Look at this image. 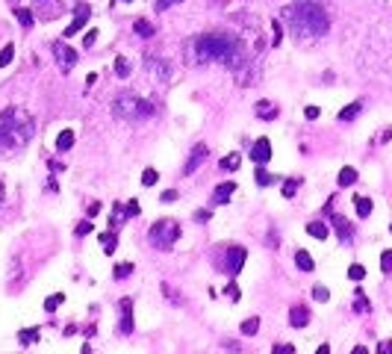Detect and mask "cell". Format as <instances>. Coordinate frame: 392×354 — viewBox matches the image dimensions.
<instances>
[{
  "instance_id": "obj_32",
  "label": "cell",
  "mask_w": 392,
  "mask_h": 354,
  "mask_svg": "<svg viewBox=\"0 0 392 354\" xmlns=\"http://www.w3.org/2000/svg\"><path fill=\"white\" fill-rule=\"evenodd\" d=\"M380 271H383V274H392V248H386V251L380 254Z\"/></svg>"
},
{
  "instance_id": "obj_45",
  "label": "cell",
  "mask_w": 392,
  "mask_h": 354,
  "mask_svg": "<svg viewBox=\"0 0 392 354\" xmlns=\"http://www.w3.org/2000/svg\"><path fill=\"white\" fill-rule=\"evenodd\" d=\"M92 233V221L85 219V221H80V224H77V236H89Z\"/></svg>"
},
{
  "instance_id": "obj_50",
  "label": "cell",
  "mask_w": 392,
  "mask_h": 354,
  "mask_svg": "<svg viewBox=\"0 0 392 354\" xmlns=\"http://www.w3.org/2000/svg\"><path fill=\"white\" fill-rule=\"evenodd\" d=\"M209 219V210H198V213H195V221H206Z\"/></svg>"
},
{
  "instance_id": "obj_18",
  "label": "cell",
  "mask_w": 392,
  "mask_h": 354,
  "mask_svg": "<svg viewBox=\"0 0 392 354\" xmlns=\"http://www.w3.org/2000/svg\"><path fill=\"white\" fill-rule=\"evenodd\" d=\"M295 266L301 271H313L316 269V263H313V257H310L307 251H295Z\"/></svg>"
},
{
  "instance_id": "obj_28",
  "label": "cell",
  "mask_w": 392,
  "mask_h": 354,
  "mask_svg": "<svg viewBox=\"0 0 392 354\" xmlns=\"http://www.w3.org/2000/svg\"><path fill=\"white\" fill-rule=\"evenodd\" d=\"M256 331H259V319H256V316H251V319L242 322V334H245V337H254Z\"/></svg>"
},
{
  "instance_id": "obj_19",
  "label": "cell",
  "mask_w": 392,
  "mask_h": 354,
  "mask_svg": "<svg viewBox=\"0 0 392 354\" xmlns=\"http://www.w3.org/2000/svg\"><path fill=\"white\" fill-rule=\"evenodd\" d=\"M98 239H101V245H103V251H106V254H112L115 248H118V236H115V230H109V233H101Z\"/></svg>"
},
{
  "instance_id": "obj_30",
  "label": "cell",
  "mask_w": 392,
  "mask_h": 354,
  "mask_svg": "<svg viewBox=\"0 0 392 354\" xmlns=\"http://www.w3.org/2000/svg\"><path fill=\"white\" fill-rule=\"evenodd\" d=\"M62 301H65V295H62V292H56V295H51V298H45V313H53Z\"/></svg>"
},
{
  "instance_id": "obj_55",
  "label": "cell",
  "mask_w": 392,
  "mask_h": 354,
  "mask_svg": "<svg viewBox=\"0 0 392 354\" xmlns=\"http://www.w3.org/2000/svg\"><path fill=\"white\" fill-rule=\"evenodd\" d=\"M124 3H133V0H124Z\"/></svg>"
},
{
  "instance_id": "obj_44",
  "label": "cell",
  "mask_w": 392,
  "mask_h": 354,
  "mask_svg": "<svg viewBox=\"0 0 392 354\" xmlns=\"http://www.w3.org/2000/svg\"><path fill=\"white\" fill-rule=\"evenodd\" d=\"M272 354H295V348H292L289 342H283V345L277 342V345H274V348H272Z\"/></svg>"
},
{
  "instance_id": "obj_33",
  "label": "cell",
  "mask_w": 392,
  "mask_h": 354,
  "mask_svg": "<svg viewBox=\"0 0 392 354\" xmlns=\"http://www.w3.org/2000/svg\"><path fill=\"white\" fill-rule=\"evenodd\" d=\"M254 180H256V183H259V186H272V183H274V174H269V171H263V169H259V166H256V174H254Z\"/></svg>"
},
{
  "instance_id": "obj_2",
  "label": "cell",
  "mask_w": 392,
  "mask_h": 354,
  "mask_svg": "<svg viewBox=\"0 0 392 354\" xmlns=\"http://www.w3.org/2000/svg\"><path fill=\"white\" fill-rule=\"evenodd\" d=\"M283 18H289L292 30L298 35H324L330 30V18L324 12L319 0H295L292 6L283 9Z\"/></svg>"
},
{
  "instance_id": "obj_54",
  "label": "cell",
  "mask_w": 392,
  "mask_h": 354,
  "mask_svg": "<svg viewBox=\"0 0 392 354\" xmlns=\"http://www.w3.org/2000/svg\"><path fill=\"white\" fill-rule=\"evenodd\" d=\"M3 195H6V189H3V183H0V201H3Z\"/></svg>"
},
{
  "instance_id": "obj_20",
  "label": "cell",
  "mask_w": 392,
  "mask_h": 354,
  "mask_svg": "<svg viewBox=\"0 0 392 354\" xmlns=\"http://www.w3.org/2000/svg\"><path fill=\"white\" fill-rule=\"evenodd\" d=\"M18 342H21V345L38 342V328H24V331H18Z\"/></svg>"
},
{
  "instance_id": "obj_8",
  "label": "cell",
  "mask_w": 392,
  "mask_h": 354,
  "mask_svg": "<svg viewBox=\"0 0 392 354\" xmlns=\"http://www.w3.org/2000/svg\"><path fill=\"white\" fill-rule=\"evenodd\" d=\"M209 156V151H206V145H195V151L189 153V160H186V166H183V174H195V171L204 166V160Z\"/></svg>"
},
{
  "instance_id": "obj_57",
  "label": "cell",
  "mask_w": 392,
  "mask_h": 354,
  "mask_svg": "<svg viewBox=\"0 0 392 354\" xmlns=\"http://www.w3.org/2000/svg\"><path fill=\"white\" fill-rule=\"evenodd\" d=\"M389 230H392V227H389Z\"/></svg>"
},
{
  "instance_id": "obj_27",
  "label": "cell",
  "mask_w": 392,
  "mask_h": 354,
  "mask_svg": "<svg viewBox=\"0 0 392 354\" xmlns=\"http://www.w3.org/2000/svg\"><path fill=\"white\" fill-rule=\"evenodd\" d=\"M15 18H18V24H21L24 30H27V27H33V12H30V9H21V6H18Z\"/></svg>"
},
{
  "instance_id": "obj_35",
  "label": "cell",
  "mask_w": 392,
  "mask_h": 354,
  "mask_svg": "<svg viewBox=\"0 0 392 354\" xmlns=\"http://www.w3.org/2000/svg\"><path fill=\"white\" fill-rule=\"evenodd\" d=\"M348 278H351V281H363V278H366V269H363L360 263H351V266H348Z\"/></svg>"
},
{
  "instance_id": "obj_23",
  "label": "cell",
  "mask_w": 392,
  "mask_h": 354,
  "mask_svg": "<svg viewBox=\"0 0 392 354\" xmlns=\"http://www.w3.org/2000/svg\"><path fill=\"white\" fill-rule=\"evenodd\" d=\"M360 109H363V103H360V101L348 103V106H345V109L339 112V121H354V118L360 115Z\"/></svg>"
},
{
  "instance_id": "obj_38",
  "label": "cell",
  "mask_w": 392,
  "mask_h": 354,
  "mask_svg": "<svg viewBox=\"0 0 392 354\" xmlns=\"http://www.w3.org/2000/svg\"><path fill=\"white\" fill-rule=\"evenodd\" d=\"M354 295H357V301H354V307H357V310H369V298H366V292H363V289H357Z\"/></svg>"
},
{
  "instance_id": "obj_31",
  "label": "cell",
  "mask_w": 392,
  "mask_h": 354,
  "mask_svg": "<svg viewBox=\"0 0 392 354\" xmlns=\"http://www.w3.org/2000/svg\"><path fill=\"white\" fill-rule=\"evenodd\" d=\"M12 56H15V45H3V51H0V68H6L12 62Z\"/></svg>"
},
{
  "instance_id": "obj_52",
  "label": "cell",
  "mask_w": 392,
  "mask_h": 354,
  "mask_svg": "<svg viewBox=\"0 0 392 354\" xmlns=\"http://www.w3.org/2000/svg\"><path fill=\"white\" fill-rule=\"evenodd\" d=\"M351 354H369V348H366V345H357V348H354Z\"/></svg>"
},
{
  "instance_id": "obj_12",
  "label": "cell",
  "mask_w": 392,
  "mask_h": 354,
  "mask_svg": "<svg viewBox=\"0 0 392 354\" xmlns=\"http://www.w3.org/2000/svg\"><path fill=\"white\" fill-rule=\"evenodd\" d=\"M121 334H133L136 322H133V301L130 298H121Z\"/></svg>"
},
{
  "instance_id": "obj_43",
  "label": "cell",
  "mask_w": 392,
  "mask_h": 354,
  "mask_svg": "<svg viewBox=\"0 0 392 354\" xmlns=\"http://www.w3.org/2000/svg\"><path fill=\"white\" fill-rule=\"evenodd\" d=\"M177 3H183V0H156V12H165V9L177 6Z\"/></svg>"
},
{
  "instance_id": "obj_48",
  "label": "cell",
  "mask_w": 392,
  "mask_h": 354,
  "mask_svg": "<svg viewBox=\"0 0 392 354\" xmlns=\"http://www.w3.org/2000/svg\"><path fill=\"white\" fill-rule=\"evenodd\" d=\"M377 354H392V339H383V342L377 345Z\"/></svg>"
},
{
  "instance_id": "obj_39",
  "label": "cell",
  "mask_w": 392,
  "mask_h": 354,
  "mask_svg": "<svg viewBox=\"0 0 392 354\" xmlns=\"http://www.w3.org/2000/svg\"><path fill=\"white\" fill-rule=\"evenodd\" d=\"M313 298H316V301H327V298H330L327 287H313Z\"/></svg>"
},
{
  "instance_id": "obj_47",
  "label": "cell",
  "mask_w": 392,
  "mask_h": 354,
  "mask_svg": "<svg viewBox=\"0 0 392 354\" xmlns=\"http://www.w3.org/2000/svg\"><path fill=\"white\" fill-rule=\"evenodd\" d=\"M95 42H98V30H89V33H85V38H83V45H85V48H92Z\"/></svg>"
},
{
  "instance_id": "obj_16",
  "label": "cell",
  "mask_w": 392,
  "mask_h": 354,
  "mask_svg": "<svg viewBox=\"0 0 392 354\" xmlns=\"http://www.w3.org/2000/svg\"><path fill=\"white\" fill-rule=\"evenodd\" d=\"M74 148V130H62V133L56 136V151L59 153H65Z\"/></svg>"
},
{
  "instance_id": "obj_17",
  "label": "cell",
  "mask_w": 392,
  "mask_h": 354,
  "mask_svg": "<svg viewBox=\"0 0 392 354\" xmlns=\"http://www.w3.org/2000/svg\"><path fill=\"white\" fill-rule=\"evenodd\" d=\"M133 30H136V35H142V38H151V35H156L154 24H151V21H145V18H139L136 24H133Z\"/></svg>"
},
{
  "instance_id": "obj_37",
  "label": "cell",
  "mask_w": 392,
  "mask_h": 354,
  "mask_svg": "<svg viewBox=\"0 0 392 354\" xmlns=\"http://www.w3.org/2000/svg\"><path fill=\"white\" fill-rule=\"evenodd\" d=\"M139 213H142L139 201H127V204H124V216H127V219H133V216H139Z\"/></svg>"
},
{
  "instance_id": "obj_24",
  "label": "cell",
  "mask_w": 392,
  "mask_h": 354,
  "mask_svg": "<svg viewBox=\"0 0 392 354\" xmlns=\"http://www.w3.org/2000/svg\"><path fill=\"white\" fill-rule=\"evenodd\" d=\"M336 183H339V186H351V183H357V171L351 169V166H345V169L339 171V177H336Z\"/></svg>"
},
{
  "instance_id": "obj_26",
  "label": "cell",
  "mask_w": 392,
  "mask_h": 354,
  "mask_svg": "<svg viewBox=\"0 0 392 354\" xmlns=\"http://www.w3.org/2000/svg\"><path fill=\"white\" fill-rule=\"evenodd\" d=\"M239 166H242V156H239V153H233V156H224L222 163H219V169H222V171H236Z\"/></svg>"
},
{
  "instance_id": "obj_25",
  "label": "cell",
  "mask_w": 392,
  "mask_h": 354,
  "mask_svg": "<svg viewBox=\"0 0 392 354\" xmlns=\"http://www.w3.org/2000/svg\"><path fill=\"white\" fill-rule=\"evenodd\" d=\"M298 186H301V177H292V180H283V186H280V192H283V198H295V192H298Z\"/></svg>"
},
{
  "instance_id": "obj_14",
  "label": "cell",
  "mask_w": 392,
  "mask_h": 354,
  "mask_svg": "<svg viewBox=\"0 0 392 354\" xmlns=\"http://www.w3.org/2000/svg\"><path fill=\"white\" fill-rule=\"evenodd\" d=\"M289 325H292V328H307V325H310V307L295 304V307L289 310Z\"/></svg>"
},
{
  "instance_id": "obj_1",
  "label": "cell",
  "mask_w": 392,
  "mask_h": 354,
  "mask_svg": "<svg viewBox=\"0 0 392 354\" xmlns=\"http://www.w3.org/2000/svg\"><path fill=\"white\" fill-rule=\"evenodd\" d=\"M189 51L195 53V62H224L227 68H236L242 62V45H239L236 35L224 33L195 35Z\"/></svg>"
},
{
  "instance_id": "obj_56",
  "label": "cell",
  "mask_w": 392,
  "mask_h": 354,
  "mask_svg": "<svg viewBox=\"0 0 392 354\" xmlns=\"http://www.w3.org/2000/svg\"><path fill=\"white\" fill-rule=\"evenodd\" d=\"M386 3H392V0H386Z\"/></svg>"
},
{
  "instance_id": "obj_9",
  "label": "cell",
  "mask_w": 392,
  "mask_h": 354,
  "mask_svg": "<svg viewBox=\"0 0 392 354\" xmlns=\"http://www.w3.org/2000/svg\"><path fill=\"white\" fill-rule=\"evenodd\" d=\"M245 260H248V254H245V248L242 245H233L230 251H227V271L236 278L239 271H242V266H245Z\"/></svg>"
},
{
  "instance_id": "obj_6",
  "label": "cell",
  "mask_w": 392,
  "mask_h": 354,
  "mask_svg": "<svg viewBox=\"0 0 392 354\" xmlns=\"http://www.w3.org/2000/svg\"><path fill=\"white\" fill-rule=\"evenodd\" d=\"M53 56H56V62L62 71H71V68L77 65V51L68 45V38H62V42H53Z\"/></svg>"
},
{
  "instance_id": "obj_15",
  "label": "cell",
  "mask_w": 392,
  "mask_h": 354,
  "mask_svg": "<svg viewBox=\"0 0 392 354\" xmlns=\"http://www.w3.org/2000/svg\"><path fill=\"white\" fill-rule=\"evenodd\" d=\"M254 112H256V118H263V121H274V118L280 115V109H277L272 101H256Z\"/></svg>"
},
{
  "instance_id": "obj_40",
  "label": "cell",
  "mask_w": 392,
  "mask_h": 354,
  "mask_svg": "<svg viewBox=\"0 0 392 354\" xmlns=\"http://www.w3.org/2000/svg\"><path fill=\"white\" fill-rule=\"evenodd\" d=\"M272 30H274V45H280V42H283V27H280V21H277V18L272 21Z\"/></svg>"
},
{
  "instance_id": "obj_51",
  "label": "cell",
  "mask_w": 392,
  "mask_h": 354,
  "mask_svg": "<svg viewBox=\"0 0 392 354\" xmlns=\"http://www.w3.org/2000/svg\"><path fill=\"white\" fill-rule=\"evenodd\" d=\"M316 354H330V345H327V342H324V345H319V348H316Z\"/></svg>"
},
{
  "instance_id": "obj_3",
  "label": "cell",
  "mask_w": 392,
  "mask_h": 354,
  "mask_svg": "<svg viewBox=\"0 0 392 354\" xmlns=\"http://www.w3.org/2000/svg\"><path fill=\"white\" fill-rule=\"evenodd\" d=\"M33 115L18 109V106H9L0 112V148L3 151H12V148H24L30 139H33Z\"/></svg>"
},
{
  "instance_id": "obj_22",
  "label": "cell",
  "mask_w": 392,
  "mask_h": 354,
  "mask_svg": "<svg viewBox=\"0 0 392 354\" xmlns=\"http://www.w3.org/2000/svg\"><path fill=\"white\" fill-rule=\"evenodd\" d=\"M307 233L316 236V239H327L330 227H327V224H322V221H310V224H307Z\"/></svg>"
},
{
  "instance_id": "obj_36",
  "label": "cell",
  "mask_w": 392,
  "mask_h": 354,
  "mask_svg": "<svg viewBox=\"0 0 392 354\" xmlns=\"http://www.w3.org/2000/svg\"><path fill=\"white\" fill-rule=\"evenodd\" d=\"M156 180H159L156 169H145V171H142V183H145V186H154Z\"/></svg>"
},
{
  "instance_id": "obj_46",
  "label": "cell",
  "mask_w": 392,
  "mask_h": 354,
  "mask_svg": "<svg viewBox=\"0 0 392 354\" xmlns=\"http://www.w3.org/2000/svg\"><path fill=\"white\" fill-rule=\"evenodd\" d=\"M85 213H89V219H95V216L101 213V201H92L89 207H85Z\"/></svg>"
},
{
  "instance_id": "obj_21",
  "label": "cell",
  "mask_w": 392,
  "mask_h": 354,
  "mask_svg": "<svg viewBox=\"0 0 392 354\" xmlns=\"http://www.w3.org/2000/svg\"><path fill=\"white\" fill-rule=\"evenodd\" d=\"M354 207H357V216H360V219H369V216H372V201H369V198L357 195V198H354Z\"/></svg>"
},
{
  "instance_id": "obj_29",
  "label": "cell",
  "mask_w": 392,
  "mask_h": 354,
  "mask_svg": "<svg viewBox=\"0 0 392 354\" xmlns=\"http://www.w3.org/2000/svg\"><path fill=\"white\" fill-rule=\"evenodd\" d=\"M130 274H133V263H121V266H115V271H112L115 281H124V278H130Z\"/></svg>"
},
{
  "instance_id": "obj_10",
  "label": "cell",
  "mask_w": 392,
  "mask_h": 354,
  "mask_svg": "<svg viewBox=\"0 0 392 354\" xmlns=\"http://www.w3.org/2000/svg\"><path fill=\"white\" fill-rule=\"evenodd\" d=\"M85 21H89V6H85V3H80V6H77V12H74V21L65 27V33H62V35H65V38L77 35L85 27Z\"/></svg>"
},
{
  "instance_id": "obj_49",
  "label": "cell",
  "mask_w": 392,
  "mask_h": 354,
  "mask_svg": "<svg viewBox=\"0 0 392 354\" xmlns=\"http://www.w3.org/2000/svg\"><path fill=\"white\" fill-rule=\"evenodd\" d=\"M304 115H307L310 121H316V118H319V106H307V109H304Z\"/></svg>"
},
{
  "instance_id": "obj_5",
  "label": "cell",
  "mask_w": 392,
  "mask_h": 354,
  "mask_svg": "<svg viewBox=\"0 0 392 354\" xmlns=\"http://www.w3.org/2000/svg\"><path fill=\"white\" fill-rule=\"evenodd\" d=\"M148 239L154 242L156 248H162V251H168L171 245L180 239V224L174 219H159L151 224V230H148Z\"/></svg>"
},
{
  "instance_id": "obj_13",
  "label": "cell",
  "mask_w": 392,
  "mask_h": 354,
  "mask_svg": "<svg viewBox=\"0 0 392 354\" xmlns=\"http://www.w3.org/2000/svg\"><path fill=\"white\" fill-rule=\"evenodd\" d=\"M233 192H236V180H224V183H219L215 189H212V204H227L230 198H233Z\"/></svg>"
},
{
  "instance_id": "obj_42",
  "label": "cell",
  "mask_w": 392,
  "mask_h": 354,
  "mask_svg": "<svg viewBox=\"0 0 392 354\" xmlns=\"http://www.w3.org/2000/svg\"><path fill=\"white\" fill-rule=\"evenodd\" d=\"M224 295H227L230 301H239V298H242V292H239V287H236V284H230V287L224 289Z\"/></svg>"
},
{
  "instance_id": "obj_41",
  "label": "cell",
  "mask_w": 392,
  "mask_h": 354,
  "mask_svg": "<svg viewBox=\"0 0 392 354\" xmlns=\"http://www.w3.org/2000/svg\"><path fill=\"white\" fill-rule=\"evenodd\" d=\"M177 198H180V195H177V189H165L159 201H162V204H174V201H177Z\"/></svg>"
},
{
  "instance_id": "obj_7",
  "label": "cell",
  "mask_w": 392,
  "mask_h": 354,
  "mask_svg": "<svg viewBox=\"0 0 392 354\" xmlns=\"http://www.w3.org/2000/svg\"><path fill=\"white\" fill-rule=\"evenodd\" d=\"M251 160H254L256 166H266L269 160H272V142L263 136V139H256L254 145H251Z\"/></svg>"
},
{
  "instance_id": "obj_34",
  "label": "cell",
  "mask_w": 392,
  "mask_h": 354,
  "mask_svg": "<svg viewBox=\"0 0 392 354\" xmlns=\"http://www.w3.org/2000/svg\"><path fill=\"white\" fill-rule=\"evenodd\" d=\"M115 74H118L121 80H124V77H130V62H127L124 56H118V59H115Z\"/></svg>"
},
{
  "instance_id": "obj_53",
  "label": "cell",
  "mask_w": 392,
  "mask_h": 354,
  "mask_svg": "<svg viewBox=\"0 0 392 354\" xmlns=\"http://www.w3.org/2000/svg\"><path fill=\"white\" fill-rule=\"evenodd\" d=\"M80 354H92V345H83V348H80Z\"/></svg>"
},
{
  "instance_id": "obj_4",
  "label": "cell",
  "mask_w": 392,
  "mask_h": 354,
  "mask_svg": "<svg viewBox=\"0 0 392 354\" xmlns=\"http://www.w3.org/2000/svg\"><path fill=\"white\" fill-rule=\"evenodd\" d=\"M151 112H154V106L145 101V98H139V95H130V92H124V95H118L112 101V115L124 118V121H142V118H148Z\"/></svg>"
},
{
  "instance_id": "obj_11",
  "label": "cell",
  "mask_w": 392,
  "mask_h": 354,
  "mask_svg": "<svg viewBox=\"0 0 392 354\" xmlns=\"http://www.w3.org/2000/svg\"><path fill=\"white\" fill-rule=\"evenodd\" d=\"M330 221H333V230L339 233L342 245H351V239H354V227L348 224V219H345V216H330Z\"/></svg>"
}]
</instances>
